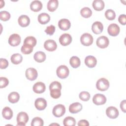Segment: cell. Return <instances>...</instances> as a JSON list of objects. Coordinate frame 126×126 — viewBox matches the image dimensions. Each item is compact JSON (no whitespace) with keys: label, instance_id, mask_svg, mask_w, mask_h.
<instances>
[{"label":"cell","instance_id":"ac0fdd59","mask_svg":"<svg viewBox=\"0 0 126 126\" xmlns=\"http://www.w3.org/2000/svg\"><path fill=\"white\" fill-rule=\"evenodd\" d=\"M97 63L96 59L93 56H87L85 59V63L89 68L94 67Z\"/></svg>","mask_w":126,"mask_h":126},{"label":"cell","instance_id":"e0dca14e","mask_svg":"<svg viewBox=\"0 0 126 126\" xmlns=\"http://www.w3.org/2000/svg\"><path fill=\"white\" fill-rule=\"evenodd\" d=\"M58 26L63 31H67L70 28L71 24L69 20L67 19H62L58 22Z\"/></svg>","mask_w":126,"mask_h":126},{"label":"cell","instance_id":"d590c367","mask_svg":"<svg viewBox=\"0 0 126 126\" xmlns=\"http://www.w3.org/2000/svg\"><path fill=\"white\" fill-rule=\"evenodd\" d=\"M50 91V95L51 96L55 99H57L59 98L61 95V90L58 89H52Z\"/></svg>","mask_w":126,"mask_h":126},{"label":"cell","instance_id":"836d02e7","mask_svg":"<svg viewBox=\"0 0 126 126\" xmlns=\"http://www.w3.org/2000/svg\"><path fill=\"white\" fill-rule=\"evenodd\" d=\"M31 125L32 126H42L44 125V122L40 117H34L32 120Z\"/></svg>","mask_w":126,"mask_h":126},{"label":"cell","instance_id":"4316f807","mask_svg":"<svg viewBox=\"0 0 126 126\" xmlns=\"http://www.w3.org/2000/svg\"><path fill=\"white\" fill-rule=\"evenodd\" d=\"M20 99L19 94L16 92L10 93L8 96V100L11 103H15L17 102Z\"/></svg>","mask_w":126,"mask_h":126},{"label":"cell","instance_id":"9c48e42d","mask_svg":"<svg viewBox=\"0 0 126 126\" xmlns=\"http://www.w3.org/2000/svg\"><path fill=\"white\" fill-rule=\"evenodd\" d=\"M93 101L95 105H102L106 103V98L105 96L102 94H96L93 96Z\"/></svg>","mask_w":126,"mask_h":126},{"label":"cell","instance_id":"ffe728a7","mask_svg":"<svg viewBox=\"0 0 126 126\" xmlns=\"http://www.w3.org/2000/svg\"><path fill=\"white\" fill-rule=\"evenodd\" d=\"M18 22L19 25L21 27H26L30 24V19L28 16L26 15H22L19 17Z\"/></svg>","mask_w":126,"mask_h":126},{"label":"cell","instance_id":"30bf717a","mask_svg":"<svg viewBox=\"0 0 126 126\" xmlns=\"http://www.w3.org/2000/svg\"><path fill=\"white\" fill-rule=\"evenodd\" d=\"M119 111L118 109L114 106L108 107L106 110V114L108 117L110 119H114L119 116Z\"/></svg>","mask_w":126,"mask_h":126},{"label":"cell","instance_id":"83f0119b","mask_svg":"<svg viewBox=\"0 0 126 126\" xmlns=\"http://www.w3.org/2000/svg\"><path fill=\"white\" fill-rule=\"evenodd\" d=\"M10 60L12 63L14 64H18L22 62L23 57L21 54L19 53H16L13 54L11 56Z\"/></svg>","mask_w":126,"mask_h":126},{"label":"cell","instance_id":"74e56055","mask_svg":"<svg viewBox=\"0 0 126 126\" xmlns=\"http://www.w3.org/2000/svg\"><path fill=\"white\" fill-rule=\"evenodd\" d=\"M10 18V13L6 11H1L0 12V19L1 21H6Z\"/></svg>","mask_w":126,"mask_h":126},{"label":"cell","instance_id":"277c9868","mask_svg":"<svg viewBox=\"0 0 126 126\" xmlns=\"http://www.w3.org/2000/svg\"><path fill=\"white\" fill-rule=\"evenodd\" d=\"M65 112V106L61 104H57L54 107L52 113L56 117H61L63 116Z\"/></svg>","mask_w":126,"mask_h":126},{"label":"cell","instance_id":"d6986e66","mask_svg":"<svg viewBox=\"0 0 126 126\" xmlns=\"http://www.w3.org/2000/svg\"><path fill=\"white\" fill-rule=\"evenodd\" d=\"M82 109V105L79 102H74L69 105V111L72 114L77 113Z\"/></svg>","mask_w":126,"mask_h":126},{"label":"cell","instance_id":"d4e9b609","mask_svg":"<svg viewBox=\"0 0 126 126\" xmlns=\"http://www.w3.org/2000/svg\"><path fill=\"white\" fill-rule=\"evenodd\" d=\"M2 117L6 120H10L13 117V111L9 107H4L2 111Z\"/></svg>","mask_w":126,"mask_h":126},{"label":"cell","instance_id":"7bdbcfd3","mask_svg":"<svg viewBox=\"0 0 126 126\" xmlns=\"http://www.w3.org/2000/svg\"><path fill=\"white\" fill-rule=\"evenodd\" d=\"M126 15L125 14H121L119 16L118 18V21L119 23L123 25H125L126 23Z\"/></svg>","mask_w":126,"mask_h":126},{"label":"cell","instance_id":"603a6c76","mask_svg":"<svg viewBox=\"0 0 126 126\" xmlns=\"http://www.w3.org/2000/svg\"><path fill=\"white\" fill-rule=\"evenodd\" d=\"M34 60L37 63H42L45 61L46 56L45 53L42 51H38L36 52L33 56Z\"/></svg>","mask_w":126,"mask_h":126},{"label":"cell","instance_id":"8992f818","mask_svg":"<svg viewBox=\"0 0 126 126\" xmlns=\"http://www.w3.org/2000/svg\"><path fill=\"white\" fill-rule=\"evenodd\" d=\"M96 45L100 48L104 49L108 47L109 44V40L107 37L101 36L98 37L96 41Z\"/></svg>","mask_w":126,"mask_h":126},{"label":"cell","instance_id":"e575fe53","mask_svg":"<svg viewBox=\"0 0 126 126\" xmlns=\"http://www.w3.org/2000/svg\"><path fill=\"white\" fill-rule=\"evenodd\" d=\"M105 16L109 20H113L116 18V14L112 9H108L105 12Z\"/></svg>","mask_w":126,"mask_h":126},{"label":"cell","instance_id":"5bb4252c","mask_svg":"<svg viewBox=\"0 0 126 126\" xmlns=\"http://www.w3.org/2000/svg\"><path fill=\"white\" fill-rule=\"evenodd\" d=\"M34 106L37 110L40 111L43 110L47 106V101L43 98H38L35 100Z\"/></svg>","mask_w":126,"mask_h":126},{"label":"cell","instance_id":"9a60e30c","mask_svg":"<svg viewBox=\"0 0 126 126\" xmlns=\"http://www.w3.org/2000/svg\"><path fill=\"white\" fill-rule=\"evenodd\" d=\"M32 90L36 94H41L45 92L46 86L43 82H37L33 85Z\"/></svg>","mask_w":126,"mask_h":126},{"label":"cell","instance_id":"52a82bcc","mask_svg":"<svg viewBox=\"0 0 126 126\" xmlns=\"http://www.w3.org/2000/svg\"><path fill=\"white\" fill-rule=\"evenodd\" d=\"M38 76L37 70L33 67H29L26 70V77L30 81L35 80Z\"/></svg>","mask_w":126,"mask_h":126},{"label":"cell","instance_id":"ba28073f","mask_svg":"<svg viewBox=\"0 0 126 126\" xmlns=\"http://www.w3.org/2000/svg\"><path fill=\"white\" fill-rule=\"evenodd\" d=\"M120 29L119 26L115 23L111 24L107 28L108 34L112 36H116L118 35L120 32Z\"/></svg>","mask_w":126,"mask_h":126},{"label":"cell","instance_id":"f546056e","mask_svg":"<svg viewBox=\"0 0 126 126\" xmlns=\"http://www.w3.org/2000/svg\"><path fill=\"white\" fill-rule=\"evenodd\" d=\"M63 125L64 126H74L76 125L75 119L72 117L68 116L64 118L63 121Z\"/></svg>","mask_w":126,"mask_h":126},{"label":"cell","instance_id":"7a4b0ae2","mask_svg":"<svg viewBox=\"0 0 126 126\" xmlns=\"http://www.w3.org/2000/svg\"><path fill=\"white\" fill-rule=\"evenodd\" d=\"M56 73L58 77L60 78L65 79L68 77L69 73V70L66 65H61L57 68Z\"/></svg>","mask_w":126,"mask_h":126},{"label":"cell","instance_id":"cb8c5ba5","mask_svg":"<svg viewBox=\"0 0 126 126\" xmlns=\"http://www.w3.org/2000/svg\"><path fill=\"white\" fill-rule=\"evenodd\" d=\"M93 7L95 10L101 11L104 8L105 4L102 0H94L93 2Z\"/></svg>","mask_w":126,"mask_h":126},{"label":"cell","instance_id":"8d00e7d4","mask_svg":"<svg viewBox=\"0 0 126 126\" xmlns=\"http://www.w3.org/2000/svg\"><path fill=\"white\" fill-rule=\"evenodd\" d=\"M90 94L89 92L86 91L81 92L79 94L80 99L84 101H87L90 98Z\"/></svg>","mask_w":126,"mask_h":126},{"label":"cell","instance_id":"6da1fadb","mask_svg":"<svg viewBox=\"0 0 126 126\" xmlns=\"http://www.w3.org/2000/svg\"><path fill=\"white\" fill-rule=\"evenodd\" d=\"M96 87L100 91H105L109 87V82L106 78H100L96 82Z\"/></svg>","mask_w":126,"mask_h":126},{"label":"cell","instance_id":"7c38bea8","mask_svg":"<svg viewBox=\"0 0 126 126\" xmlns=\"http://www.w3.org/2000/svg\"><path fill=\"white\" fill-rule=\"evenodd\" d=\"M59 42L63 46L68 45L72 42V37L68 33H63L60 37Z\"/></svg>","mask_w":126,"mask_h":126},{"label":"cell","instance_id":"2e32d148","mask_svg":"<svg viewBox=\"0 0 126 126\" xmlns=\"http://www.w3.org/2000/svg\"><path fill=\"white\" fill-rule=\"evenodd\" d=\"M103 30V24L99 21L94 22L92 26V30L93 32L96 34H100Z\"/></svg>","mask_w":126,"mask_h":126},{"label":"cell","instance_id":"d6a6232c","mask_svg":"<svg viewBox=\"0 0 126 126\" xmlns=\"http://www.w3.org/2000/svg\"><path fill=\"white\" fill-rule=\"evenodd\" d=\"M21 51L24 54L28 55L31 54L33 51V47L27 44H23L21 47Z\"/></svg>","mask_w":126,"mask_h":126},{"label":"cell","instance_id":"b9f144b4","mask_svg":"<svg viewBox=\"0 0 126 126\" xmlns=\"http://www.w3.org/2000/svg\"><path fill=\"white\" fill-rule=\"evenodd\" d=\"M8 65V62L5 59L1 58L0 59V67L1 69H5Z\"/></svg>","mask_w":126,"mask_h":126},{"label":"cell","instance_id":"60d3db41","mask_svg":"<svg viewBox=\"0 0 126 126\" xmlns=\"http://www.w3.org/2000/svg\"><path fill=\"white\" fill-rule=\"evenodd\" d=\"M55 27L54 25H50L48 26L45 30V32L49 35H52L54 34L55 31Z\"/></svg>","mask_w":126,"mask_h":126},{"label":"cell","instance_id":"5b68a950","mask_svg":"<svg viewBox=\"0 0 126 126\" xmlns=\"http://www.w3.org/2000/svg\"><path fill=\"white\" fill-rule=\"evenodd\" d=\"M93 37L89 33H84L80 37L81 43L84 46H90L93 42Z\"/></svg>","mask_w":126,"mask_h":126},{"label":"cell","instance_id":"4fadbf2b","mask_svg":"<svg viewBox=\"0 0 126 126\" xmlns=\"http://www.w3.org/2000/svg\"><path fill=\"white\" fill-rule=\"evenodd\" d=\"M44 47L47 51L52 52L57 49V44L54 40L48 39L45 41L44 43Z\"/></svg>","mask_w":126,"mask_h":126},{"label":"cell","instance_id":"ab89813d","mask_svg":"<svg viewBox=\"0 0 126 126\" xmlns=\"http://www.w3.org/2000/svg\"><path fill=\"white\" fill-rule=\"evenodd\" d=\"M9 84V81L6 77H0V88H3L6 87Z\"/></svg>","mask_w":126,"mask_h":126},{"label":"cell","instance_id":"f6af8a7d","mask_svg":"<svg viewBox=\"0 0 126 126\" xmlns=\"http://www.w3.org/2000/svg\"><path fill=\"white\" fill-rule=\"evenodd\" d=\"M126 100H123V101H121V102L120 103V108H121V110L124 113H126Z\"/></svg>","mask_w":126,"mask_h":126},{"label":"cell","instance_id":"8fae6325","mask_svg":"<svg viewBox=\"0 0 126 126\" xmlns=\"http://www.w3.org/2000/svg\"><path fill=\"white\" fill-rule=\"evenodd\" d=\"M21 37L17 33L11 34L8 38V43L12 46H17L21 43Z\"/></svg>","mask_w":126,"mask_h":126},{"label":"cell","instance_id":"7402d4cb","mask_svg":"<svg viewBox=\"0 0 126 126\" xmlns=\"http://www.w3.org/2000/svg\"><path fill=\"white\" fill-rule=\"evenodd\" d=\"M42 8V4L39 0H33L30 4L31 9L34 12H38L41 10Z\"/></svg>","mask_w":126,"mask_h":126},{"label":"cell","instance_id":"3957f363","mask_svg":"<svg viewBox=\"0 0 126 126\" xmlns=\"http://www.w3.org/2000/svg\"><path fill=\"white\" fill-rule=\"evenodd\" d=\"M29 119V116L25 112H21L19 113L17 116V126H25L26 123L28 122Z\"/></svg>","mask_w":126,"mask_h":126},{"label":"cell","instance_id":"1f68e13d","mask_svg":"<svg viewBox=\"0 0 126 126\" xmlns=\"http://www.w3.org/2000/svg\"><path fill=\"white\" fill-rule=\"evenodd\" d=\"M24 44L29 45L33 47L36 44V39L33 36H28L25 39L24 41Z\"/></svg>","mask_w":126,"mask_h":126},{"label":"cell","instance_id":"f35d334b","mask_svg":"<svg viewBox=\"0 0 126 126\" xmlns=\"http://www.w3.org/2000/svg\"><path fill=\"white\" fill-rule=\"evenodd\" d=\"M54 89H58L61 90L62 89V85L58 81H53L52 82L49 86V90H51Z\"/></svg>","mask_w":126,"mask_h":126},{"label":"cell","instance_id":"4dcf8cb0","mask_svg":"<svg viewBox=\"0 0 126 126\" xmlns=\"http://www.w3.org/2000/svg\"><path fill=\"white\" fill-rule=\"evenodd\" d=\"M80 14L82 17L88 18L92 16V11L89 7H85L81 9Z\"/></svg>","mask_w":126,"mask_h":126},{"label":"cell","instance_id":"bcb514c9","mask_svg":"<svg viewBox=\"0 0 126 126\" xmlns=\"http://www.w3.org/2000/svg\"><path fill=\"white\" fill-rule=\"evenodd\" d=\"M52 125H57V126H60V125L57 124H52L50 125V126H52Z\"/></svg>","mask_w":126,"mask_h":126},{"label":"cell","instance_id":"484cf974","mask_svg":"<svg viewBox=\"0 0 126 126\" xmlns=\"http://www.w3.org/2000/svg\"><path fill=\"white\" fill-rule=\"evenodd\" d=\"M59 5V1L58 0H50L47 5L48 10L50 12H53L57 9Z\"/></svg>","mask_w":126,"mask_h":126},{"label":"cell","instance_id":"44dd1931","mask_svg":"<svg viewBox=\"0 0 126 126\" xmlns=\"http://www.w3.org/2000/svg\"><path fill=\"white\" fill-rule=\"evenodd\" d=\"M50 20V17L49 15L46 13H42L38 16V21L42 25L46 24Z\"/></svg>","mask_w":126,"mask_h":126},{"label":"cell","instance_id":"f1b7e54d","mask_svg":"<svg viewBox=\"0 0 126 126\" xmlns=\"http://www.w3.org/2000/svg\"><path fill=\"white\" fill-rule=\"evenodd\" d=\"M69 63L71 67L74 68L78 67L81 64L80 59L77 56H72L69 60Z\"/></svg>","mask_w":126,"mask_h":126},{"label":"cell","instance_id":"ee69618b","mask_svg":"<svg viewBox=\"0 0 126 126\" xmlns=\"http://www.w3.org/2000/svg\"><path fill=\"white\" fill-rule=\"evenodd\" d=\"M78 126H89V123L88 121L86 120H81L78 122Z\"/></svg>","mask_w":126,"mask_h":126}]
</instances>
